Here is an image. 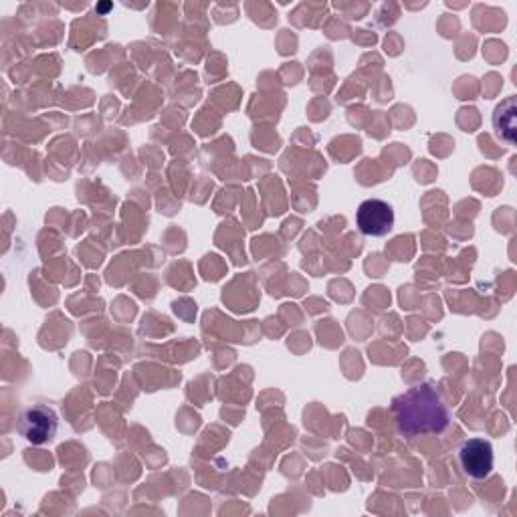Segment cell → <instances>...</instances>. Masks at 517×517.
<instances>
[{
    "label": "cell",
    "mask_w": 517,
    "mask_h": 517,
    "mask_svg": "<svg viewBox=\"0 0 517 517\" xmlns=\"http://www.w3.org/2000/svg\"><path fill=\"white\" fill-rule=\"evenodd\" d=\"M392 417L400 435H441L451 425V412L441 392L429 384H417L392 400Z\"/></svg>",
    "instance_id": "cell-1"
},
{
    "label": "cell",
    "mask_w": 517,
    "mask_h": 517,
    "mask_svg": "<svg viewBox=\"0 0 517 517\" xmlns=\"http://www.w3.org/2000/svg\"><path fill=\"white\" fill-rule=\"evenodd\" d=\"M57 429L59 419L55 415V410L43 404L29 406L19 419V433L33 445L51 443L57 435Z\"/></svg>",
    "instance_id": "cell-2"
},
{
    "label": "cell",
    "mask_w": 517,
    "mask_h": 517,
    "mask_svg": "<svg viewBox=\"0 0 517 517\" xmlns=\"http://www.w3.org/2000/svg\"><path fill=\"white\" fill-rule=\"evenodd\" d=\"M356 225L366 237H386L394 229V209L380 198H368L358 206Z\"/></svg>",
    "instance_id": "cell-3"
},
{
    "label": "cell",
    "mask_w": 517,
    "mask_h": 517,
    "mask_svg": "<svg viewBox=\"0 0 517 517\" xmlns=\"http://www.w3.org/2000/svg\"><path fill=\"white\" fill-rule=\"evenodd\" d=\"M459 465L469 479H489L495 465L493 447L485 439H469L459 447Z\"/></svg>",
    "instance_id": "cell-4"
},
{
    "label": "cell",
    "mask_w": 517,
    "mask_h": 517,
    "mask_svg": "<svg viewBox=\"0 0 517 517\" xmlns=\"http://www.w3.org/2000/svg\"><path fill=\"white\" fill-rule=\"evenodd\" d=\"M515 118H517L515 95H509L503 103H499V106L495 108V114H493L495 134H497L499 140H503L509 146L515 144V130H517Z\"/></svg>",
    "instance_id": "cell-5"
}]
</instances>
